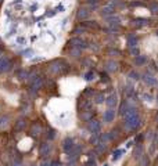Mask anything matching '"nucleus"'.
I'll return each mask as SVG.
<instances>
[{
	"mask_svg": "<svg viewBox=\"0 0 158 166\" xmlns=\"http://www.w3.org/2000/svg\"><path fill=\"white\" fill-rule=\"evenodd\" d=\"M124 118H125L124 119L125 127L129 129V130H134V129H137V127L140 126V116H139L136 108H130V110L125 114Z\"/></svg>",
	"mask_w": 158,
	"mask_h": 166,
	"instance_id": "f257e3e1",
	"label": "nucleus"
},
{
	"mask_svg": "<svg viewBox=\"0 0 158 166\" xmlns=\"http://www.w3.org/2000/svg\"><path fill=\"white\" fill-rule=\"evenodd\" d=\"M70 44H71V47L79 48V50H82V48H86V47H87L86 40H83L82 38H72V39L70 40Z\"/></svg>",
	"mask_w": 158,
	"mask_h": 166,
	"instance_id": "f03ea898",
	"label": "nucleus"
},
{
	"mask_svg": "<svg viewBox=\"0 0 158 166\" xmlns=\"http://www.w3.org/2000/svg\"><path fill=\"white\" fill-rule=\"evenodd\" d=\"M87 129H89L93 134H99V133H100V129H101V125H100L99 120L92 119V120H89V123H87Z\"/></svg>",
	"mask_w": 158,
	"mask_h": 166,
	"instance_id": "7ed1b4c3",
	"label": "nucleus"
},
{
	"mask_svg": "<svg viewBox=\"0 0 158 166\" xmlns=\"http://www.w3.org/2000/svg\"><path fill=\"white\" fill-rule=\"evenodd\" d=\"M64 67H67L65 63H63V61H54V63H51V65H50V71L54 72V73H58V72H63L64 69H67V68H64Z\"/></svg>",
	"mask_w": 158,
	"mask_h": 166,
	"instance_id": "20e7f679",
	"label": "nucleus"
},
{
	"mask_svg": "<svg viewBox=\"0 0 158 166\" xmlns=\"http://www.w3.org/2000/svg\"><path fill=\"white\" fill-rule=\"evenodd\" d=\"M42 86H43V80H42L40 76H35V78L31 79V89L33 91H38Z\"/></svg>",
	"mask_w": 158,
	"mask_h": 166,
	"instance_id": "39448f33",
	"label": "nucleus"
},
{
	"mask_svg": "<svg viewBox=\"0 0 158 166\" xmlns=\"http://www.w3.org/2000/svg\"><path fill=\"white\" fill-rule=\"evenodd\" d=\"M142 79L147 86H155V85H157V79H155L153 75H150V73H144Z\"/></svg>",
	"mask_w": 158,
	"mask_h": 166,
	"instance_id": "423d86ee",
	"label": "nucleus"
},
{
	"mask_svg": "<svg viewBox=\"0 0 158 166\" xmlns=\"http://www.w3.org/2000/svg\"><path fill=\"white\" fill-rule=\"evenodd\" d=\"M105 104H107L108 108H115V105L118 104V95L115 94V93H112V94L105 100Z\"/></svg>",
	"mask_w": 158,
	"mask_h": 166,
	"instance_id": "0eeeda50",
	"label": "nucleus"
},
{
	"mask_svg": "<svg viewBox=\"0 0 158 166\" xmlns=\"http://www.w3.org/2000/svg\"><path fill=\"white\" fill-rule=\"evenodd\" d=\"M114 11H115V7H114L111 3H108L107 6H104V7L101 8L100 14L103 17H108V15H111V14H114Z\"/></svg>",
	"mask_w": 158,
	"mask_h": 166,
	"instance_id": "6e6552de",
	"label": "nucleus"
},
{
	"mask_svg": "<svg viewBox=\"0 0 158 166\" xmlns=\"http://www.w3.org/2000/svg\"><path fill=\"white\" fill-rule=\"evenodd\" d=\"M11 68V63L6 57H0V72H6Z\"/></svg>",
	"mask_w": 158,
	"mask_h": 166,
	"instance_id": "1a4fd4ad",
	"label": "nucleus"
},
{
	"mask_svg": "<svg viewBox=\"0 0 158 166\" xmlns=\"http://www.w3.org/2000/svg\"><path fill=\"white\" fill-rule=\"evenodd\" d=\"M115 118V110L114 108H110V110H107L104 112V122H107V123H110L112 122Z\"/></svg>",
	"mask_w": 158,
	"mask_h": 166,
	"instance_id": "9d476101",
	"label": "nucleus"
},
{
	"mask_svg": "<svg viewBox=\"0 0 158 166\" xmlns=\"http://www.w3.org/2000/svg\"><path fill=\"white\" fill-rule=\"evenodd\" d=\"M63 148L65 152H70V151L74 148V140H72L71 137H67L63 141Z\"/></svg>",
	"mask_w": 158,
	"mask_h": 166,
	"instance_id": "9b49d317",
	"label": "nucleus"
},
{
	"mask_svg": "<svg viewBox=\"0 0 158 166\" xmlns=\"http://www.w3.org/2000/svg\"><path fill=\"white\" fill-rule=\"evenodd\" d=\"M126 44L129 46V48L137 46V36H136V35H133V33L128 35V36H126Z\"/></svg>",
	"mask_w": 158,
	"mask_h": 166,
	"instance_id": "f8f14e48",
	"label": "nucleus"
},
{
	"mask_svg": "<svg viewBox=\"0 0 158 166\" xmlns=\"http://www.w3.org/2000/svg\"><path fill=\"white\" fill-rule=\"evenodd\" d=\"M51 151V144L50 142H43L42 145H40V150H39V152H40V155H49V152Z\"/></svg>",
	"mask_w": 158,
	"mask_h": 166,
	"instance_id": "ddd939ff",
	"label": "nucleus"
},
{
	"mask_svg": "<svg viewBox=\"0 0 158 166\" xmlns=\"http://www.w3.org/2000/svg\"><path fill=\"white\" fill-rule=\"evenodd\" d=\"M130 108H133V107H132V105L129 104V101H128V100H125V101L122 103V105H121V110H119V114L125 116V114H126V112H128L129 110H130Z\"/></svg>",
	"mask_w": 158,
	"mask_h": 166,
	"instance_id": "4468645a",
	"label": "nucleus"
},
{
	"mask_svg": "<svg viewBox=\"0 0 158 166\" xmlns=\"http://www.w3.org/2000/svg\"><path fill=\"white\" fill-rule=\"evenodd\" d=\"M89 15H90V11H89V8H80V10L78 11V14H76L78 19H86Z\"/></svg>",
	"mask_w": 158,
	"mask_h": 166,
	"instance_id": "2eb2a0df",
	"label": "nucleus"
},
{
	"mask_svg": "<svg viewBox=\"0 0 158 166\" xmlns=\"http://www.w3.org/2000/svg\"><path fill=\"white\" fill-rule=\"evenodd\" d=\"M105 69L110 72H114L118 69V64L115 63V61H112V60H110V61H107L105 63Z\"/></svg>",
	"mask_w": 158,
	"mask_h": 166,
	"instance_id": "dca6fc26",
	"label": "nucleus"
},
{
	"mask_svg": "<svg viewBox=\"0 0 158 166\" xmlns=\"http://www.w3.org/2000/svg\"><path fill=\"white\" fill-rule=\"evenodd\" d=\"M90 107H92V103H90L89 100H82V101L79 103V108L82 110V112H83V111L90 110Z\"/></svg>",
	"mask_w": 158,
	"mask_h": 166,
	"instance_id": "f3484780",
	"label": "nucleus"
},
{
	"mask_svg": "<svg viewBox=\"0 0 158 166\" xmlns=\"http://www.w3.org/2000/svg\"><path fill=\"white\" fill-rule=\"evenodd\" d=\"M80 118L83 119V120H92V118H93V111L92 110H87V111H83L82 112V115H80Z\"/></svg>",
	"mask_w": 158,
	"mask_h": 166,
	"instance_id": "a211bd4d",
	"label": "nucleus"
},
{
	"mask_svg": "<svg viewBox=\"0 0 158 166\" xmlns=\"http://www.w3.org/2000/svg\"><path fill=\"white\" fill-rule=\"evenodd\" d=\"M150 24V19H146V18H137L133 21L134 26H143V25H149Z\"/></svg>",
	"mask_w": 158,
	"mask_h": 166,
	"instance_id": "6ab92c4d",
	"label": "nucleus"
},
{
	"mask_svg": "<svg viewBox=\"0 0 158 166\" xmlns=\"http://www.w3.org/2000/svg\"><path fill=\"white\" fill-rule=\"evenodd\" d=\"M99 3H100V0H87L86 6L89 10H96V8L99 7Z\"/></svg>",
	"mask_w": 158,
	"mask_h": 166,
	"instance_id": "aec40b11",
	"label": "nucleus"
},
{
	"mask_svg": "<svg viewBox=\"0 0 158 166\" xmlns=\"http://www.w3.org/2000/svg\"><path fill=\"white\" fill-rule=\"evenodd\" d=\"M31 133L33 136H38L42 133V126H40L39 123H33L32 125V129H31Z\"/></svg>",
	"mask_w": 158,
	"mask_h": 166,
	"instance_id": "412c9836",
	"label": "nucleus"
},
{
	"mask_svg": "<svg viewBox=\"0 0 158 166\" xmlns=\"http://www.w3.org/2000/svg\"><path fill=\"white\" fill-rule=\"evenodd\" d=\"M8 122H10V118H8L7 115H1V116H0V129L7 126Z\"/></svg>",
	"mask_w": 158,
	"mask_h": 166,
	"instance_id": "4be33fe9",
	"label": "nucleus"
},
{
	"mask_svg": "<svg viewBox=\"0 0 158 166\" xmlns=\"http://www.w3.org/2000/svg\"><path fill=\"white\" fill-rule=\"evenodd\" d=\"M139 161H140V162H139V165L140 166H149L150 165V158H149V155H143Z\"/></svg>",
	"mask_w": 158,
	"mask_h": 166,
	"instance_id": "5701e85b",
	"label": "nucleus"
},
{
	"mask_svg": "<svg viewBox=\"0 0 158 166\" xmlns=\"http://www.w3.org/2000/svg\"><path fill=\"white\" fill-rule=\"evenodd\" d=\"M25 126H26L25 119H18V120H17V123H16V130H22Z\"/></svg>",
	"mask_w": 158,
	"mask_h": 166,
	"instance_id": "b1692460",
	"label": "nucleus"
},
{
	"mask_svg": "<svg viewBox=\"0 0 158 166\" xmlns=\"http://www.w3.org/2000/svg\"><path fill=\"white\" fill-rule=\"evenodd\" d=\"M142 157H143V147L139 144V145L136 147V150H134V158L140 159Z\"/></svg>",
	"mask_w": 158,
	"mask_h": 166,
	"instance_id": "393cba45",
	"label": "nucleus"
},
{
	"mask_svg": "<svg viewBox=\"0 0 158 166\" xmlns=\"http://www.w3.org/2000/svg\"><path fill=\"white\" fill-rule=\"evenodd\" d=\"M105 101V98H104V94L103 93H97L95 97V103L96 104H103Z\"/></svg>",
	"mask_w": 158,
	"mask_h": 166,
	"instance_id": "a878e982",
	"label": "nucleus"
},
{
	"mask_svg": "<svg viewBox=\"0 0 158 166\" xmlns=\"http://www.w3.org/2000/svg\"><path fill=\"white\" fill-rule=\"evenodd\" d=\"M82 25H83L85 28H97V26H99L96 21H85V22H82Z\"/></svg>",
	"mask_w": 158,
	"mask_h": 166,
	"instance_id": "bb28decb",
	"label": "nucleus"
},
{
	"mask_svg": "<svg viewBox=\"0 0 158 166\" xmlns=\"http://www.w3.org/2000/svg\"><path fill=\"white\" fill-rule=\"evenodd\" d=\"M124 152H125L124 150H117L114 154H112V161H114V162H115V161H118V159L122 157V154H124Z\"/></svg>",
	"mask_w": 158,
	"mask_h": 166,
	"instance_id": "cd10ccee",
	"label": "nucleus"
},
{
	"mask_svg": "<svg viewBox=\"0 0 158 166\" xmlns=\"http://www.w3.org/2000/svg\"><path fill=\"white\" fill-rule=\"evenodd\" d=\"M146 61H147V58L144 55H137L134 63H136V65H143V64H146Z\"/></svg>",
	"mask_w": 158,
	"mask_h": 166,
	"instance_id": "c85d7f7f",
	"label": "nucleus"
},
{
	"mask_svg": "<svg viewBox=\"0 0 158 166\" xmlns=\"http://www.w3.org/2000/svg\"><path fill=\"white\" fill-rule=\"evenodd\" d=\"M105 150H107V147H105V144H103V142H99V144L96 145V152H99V154L104 152Z\"/></svg>",
	"mask_w": 158,
	"mask_h": 166,
	"instance_id": "c756f323",
	"label": "nucleus"
},
{
	"mask_svg": "<svg viewBox=\"0 0 158 166\" xmlns=\"http://www.w3.org/2000/svg\"><path fill=\"white\" fill-rule=\"evenodd\" d=\"M149 7H150L151 13H154V14H157V13H158V3H157V1L150 3V4H149Z\"/></svg>",
	"mask_w": 158,
	"mask_h": 166,
	"instance_id": "7c9ffc66",
	"label": "nucleus"
},
{
	"mask_svg": "<svg viewBox=\"0 0 158 166\" xmlns=\"http://www.w3.org/2000/svg\"><path fill=\"white\" fill-rule=\"evenodd\" d=\"M129 78H130V79H133V80H139V79H140V73H139V72H136V71H130V72H129Z\"/></svg>",
	"mask_w": 158,
	"mask_h": 166,
	"instance_id": "2f4dec72",
	"label": "nucleus"
},
{
	"mask_svg": "<svg viewBox=\"0 0 158 166\" xmlns=\"http://www.w3.org/2000/svg\"><path fill=\"white\" fill-rule=\"evenodd\" d=\"M129 51H130V54L134 55V57H137V55H139V47H137V46L130 47V48H129Z\"/></svg>",
	"mask_w": 158,
	"mask_h": 166,
	"instance_id": "473e14b6",
	"label": "nucleus"
},
{
	"mask_svg": "<svg viewBox=\"0 0 158 166\" xmlns=\"http://www.w3.org/2000/svg\"><path fill=\"white\" fill-rule=\"evenodd\" d=\"M85 79L89 80V82H90V80H93V79H95V72H92V71L87 72L86 75H85Z\"/></svg>",
	"mask_w": 158,
	"mask_h": 166,
	"instance_id": "72a5a7b5",
	"label": "nucleus"
},
{
	"mask_svg": "<svg viewBox=\"0 0 158 166\" xmlns=\"http://www.w3.org/2000/svg\"><path fill=\"white\" fill-rule=\"evenodd\" d=\"M18 78H20V79H26V78H28V72L20 71L18 72Z\"/></svg>",
	"mask_w": 158,
	"mask_h": 166,
	"instance_id": "f704fd0d",
	"label": "nucleus"
},
{
	"mask_svg": "<svg viewBox=\"0 0 158 166\" xmlns=\"http://www.w3.org/2000/svg\"><path fill=\"white\" fill-rule=\"evenodd\" d=\"M70 53H71V55H74V57H78V55H79V53H80V50H79V48H75V47H72V48H71V51H70Z\"/></svg>",
	"mask_w": 158,
	"mask_h": 166,
	"instance_id": "c9c22d12",
	"label": "nucleus"
},
{
	"mask_svg": "<svg viewBox=\"0 0 158 166\" xmlns=\"http://www.w3.org/2000/svg\"><path fill=\"white\" fill-rule=\"evenodd\" d=\"M100 78H101V82H105V83H107V82H110V78H108V75H107V73H100Z\"/></svg>",
	"mask_w": 158,
	"mask_h": 166,
	"instance_id": "e433bc0d",
	"label": "nucleus"
},
{
	"mask_svg": "<svg viewBox=\"0 0 158 166\" xmlns=\"http://www.w3.org/2000/svg\"><path fill=\"white\" fill-rule=\"evenodd\" d=\"M54 137H55V132H54V130H49V132H47V138H49V140H53Z\"/></svg>",
	"mask_w": 158,
	"mask_h": 166,
	"instance_id": "4c0bfd02",
	"label": "nucleus"
},
{
	"mask_svg": "<svg viewBox=\"0 0 158 166\" xmlns=\"http://www.w3.org/2000/svg\"><path fill=\"white\" fill-rule=\"evenodd\" d=\"M90 142H93V144H96V145H97V144H99V136H97V134H93V136H92V138H90Z\"/></svg>",
	"mask_w": 158,
	"mask_h": 166,
	"instance_id": "58836bf2",
	"label": "nucleus"
},
{
	"mask_svg": "<svg viewBox=\"0 0 158 166\" xmlns=\"http://www.w3.org/2000/svg\"><path fill=\"white\" fill-rule=\"evenodd\" d=\"M16 42H17V44H25L26 40H25V38H22V36H18Z\"/></svg>",
	"mask_w": 158,
	"mask_h": 166,
	"instance_id": "ea45409f",
	"label": "nucleus"
},
{
	"mask_svg": "<svg viewBox=\"0 0 158 166\" xmlns=\"http://www.w3.org/2000/svg\"><path fill=\"white\" fill-rule=\"evenodd\" d=\"M24 55L25 57H31V55H33V51H32V50H25Z\"/></svg>",
	"mask_w": 158,
	"mask_h": 166,
	"instance_id": "a19ab883",
	"label": "nucleus"
},
{
	"mask_svg": "<svg viewBox=\"0 0 158 166\" xmlns=\"http://www.w3.org/2000/svg\"><path fill=\"white\" fill-rule=\"evenodd\" d=\"M93 93H95V91H93L90 87H87L86 90H85V94H86V95H90V94H93Z\"/></svg>",
	"mask_w": 158,
	"mask_h": 166,
	"instance_id": "79ce46f5",
	"label": "nucleus"
},
{
	"mask_svg": "<svg viewBox=\"0 0 158 166\" xmlns=\"http://www.w3.org/2000/svg\"><path fill=\"white\" fill-rule=\"evenodd\" d=\"M143 97H144V100H146V101H151V100H153V95H151V94H144Z\"/></svg>",
	"mask_w": 158,
	"mask_h": 166,
	"instance_id": "37998d69",
	"label": "nucleus"
},
{
	"mask_svg": "<svg viewBox=\"0 0 158 166\" xmlns=\"http://www.w3.org/2000/svg\"><path fill=\"white\" fill-rule=\"evenodd\" d=\"M11 166H22V163H21L20 161H14V162L11 163Z\"/></svg>",
	"mask_w": 158,
	"mask_h": 166,
	"instance_id": "c03bdc74",
	"label": "nucleus"
},
{
	"mask_svg": "<svg viewBox=\"0 0 158 166\" xmlns=\"http://www.w3.org/2000/svg\"><path fill=\"white\" fill-rule=\"evenodd\" d=\"M108 53H110V54H119V51H118V50H114V48H111V50H108Z\"/></svg>",
	"mask_w": 158,
	"mask_h": 166,
	"instance_id": "a18cd8bd",
	"label": "nucleus"
},
{
	"mask_svg": "<svg viewBox=\"0 0 158 166\" xmlns=\"http://www.w3.org/2000/svg\"><path fill=\"white\" fill-rule=\"evenodd\" d=\"M50 166H60V162H58V161H53V162L50 163Z\"/></svg>",
	"mask_w": 158,
	"mask_h": 166,
	"instance_id": "49530a36",
	"label": "nucleus"
},
{
	"mask_svg": "<svg viewBox=\"0 0 158 166\" xmlns=\"http://www.w3.org/2000/svg\"><path fill=\"white\" fill-rule=\"evenodd\" d=\"M146 138H153V132H147V134H146Z\"/></svg>",
	"mask_w": 158,
	"mask_h": 166,
	"instance_id": "de8ad7c7",
	"label": "nucleus"
},
{
	"mask_svg": "<svg viewBox=\"0 0 158 166\" xmlns=\"http://www.w3.org/2000/svg\"><path fill=\"white\" fill-rule=\"evenodd\" d=\"M40 166H50V163H49V161H45V162H43Z\"/></svg>",
	"mask_w": 158,
	"mask_h": 166,
	"instance_id": "09e8293b",
	"label": "nucleus"
},
{
	"mask_svg": "<svg viewBox=\"0 0 158 166\" xmlns=\"http://www.w3.org/2000/svg\"><path fill=\"white\" fill-rule=\"evenodd\" d=\"M0 55H1V50H0Z\"/></svg>",
	"mask_w": 158,
	"mask_h": 166,
	"instance_id": "8fccbe9b",
	"label": "nucleus"
},
{
	"mask_svg": "<svg viewBox=\"0 0 158 166\" xmlns=\"http://www.w3.org/2000/svg\"><path fill=\"white\" fill-rule=\"evenodd\" d=\"M104 166H110V165H104Z\"/></svg>",
	"mask_w": 158,
	"mask_h": 166,
	"instance_id": "3c124183",
	"label": "nucleus"
},
{
	"mask_svg": "<svg viewBox=\"0 0 158 166\" xmlns=\"http://www.w3.org/2000/svg\"><path fill=\"white\" fill-rule=\"evenodd\" d=\"M157 35H158V32H157Z\"/></svg>",
	"mask_w": 158,
	"mask_h": 166,
	"instance_id": "603ef678",
	"label": "nucleus"
},
{
	"mask_svg": "<svg viewBox=\"0 0 158 166\" xmlns=\"http://www.w3.org/2000/svg\"><path fill=\"white\" fill-rule=\"evenodd\" d=\"M157 120H158V118H157Z\"/></svg>",
	"mask_w": 158,
	"mask_h": 166,
	"instance_id": "864d4df0",
	"label": "nucleus"
},
{
	"mask_svg": "<svg viewBox=\"0 0 158 166\" xmlns=\"http://www.w3.org/2000/svg\"><path fill=\"white\" fill-rule=\"evenodd\" d=\"M0 1H1V0H0Z\"/></svg>",
	"mask_w": 158,
	"mask_h": 166,
	"instance_id": "5fc2aeb1",
	"label": "nucleus"
}]
</instances>
